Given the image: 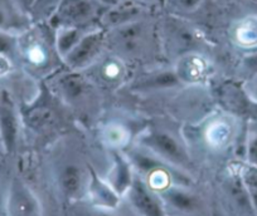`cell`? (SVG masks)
Returning a JSON list of instances; mask_svg holds the SVG:
<instances>
[{
	"mask_svg": "<svg viewBox=\"0 0 257 216\" xmlns=\"http://www.w3.org/2000/svg\"><path fill=\"white\" fill-rule=\"evenodd\" d=\"M168 216H204L206 201L189 185L173 184L158 191Z\"/></svg>",
	"mask_w": 257,
	"mask_h": 216,
	"instance_id": "obj_9",
	"label": "cell"
},
{
	"mask_svg": "<svg viewBox=\"0 0 257 216\" xmlns=\"http://www.w3.org/2000/svg\"><path fill=\"white\" fill-rule=\"evenodd\" d=\"M150 14H153L152 8H148L135 0H127L120 6L105 9L100 16L98 26L105 30H111L139 20Z\"/></svg>",
	"mask_w": 257,
	"mask_h": 216,
	"instance_id": "obj_18",
	"label": "cell"
},
{
	"mask_svg": "<svg viewBox=\"0 0 257 216\" xmlns=\"http://www.w3.org/2000/svg\"><path fill=\"white\" fill-rule=\"evenodd\" d=\"M126 86L132 92L139 94H149L183 87L173 67L150 68L128 80Z\"/></svg>",
	"mask_w": 257,
	"mask_h": 216,
	"instance_id": "obj_13",
	"label": "cell"
},
{
	"mask_svg": "<svg viewBox=\"0 0 257 216\" xmlns=\"http://www.w3.org/2000/svg\"><path fill=\"white\" fill-rule=\"evenodd\" d=\"M241 86L248 100L257 106V73L244 80Z\"/></svg>",
	"mask_w": 257,
	"mask_h": 216,
	"instance_id": "obj_32",
	"label": "cell"
},
{
	"mask_svg": "<svg viewBox=\"0 0 257 216\" xmlns=\"http://www.w3.org/2000/svg\"><path fill=\"white\" fill-rule=\"evenodd\" d=\"M137 172L132 161L122 150H111V168L106 175V181L120 196H125L134 182Z\"/></svg>",
	"mask_w": 257,
	"mask_h": 216,
	"instance_id": "obj_21",
	"label": "cell"
},
{
	"mask_svg": "<svg viewBox=\"0 0 257 216\" xmlns=\"http://www.w3.org/2000/svg\"><path fill=\"white\" fill-rule=\"evenodd\" d=\"M226 192L233 208L238 211L239 216H256L252 208L248 191L239 175L238 165L231 168L226 178Z\"/></svg>",
	"mask_w": 257,
	"mask_h": 216,
	"instance_id": "obj_23",
	"label": "cell"
},
{
	"mask_svg": "<svg viewBox=\"0 0 257 216\" xmlns=\"http://www.w3.org/2000/svg\"><path fill=\"white\" fill-rule=\"evenodd\" d=\"M107 50L106 30L101 26L91 29L85 34L80 43L62 60L63 67L71 70L85 72Z\"/></svg>",
	"mask_w": 257,
	"mask_h": 216,
	"instance_id": "obj_10",
	"label": "cell"
},
{
	"mask_svg": "<svg viewBox=\"0 0 257 216\" xmlns=\"http://www.w3.org/2000/svg\"><path fill=\"white\" fill-rule=\"evenodd\" d=\"M123 198H127L132 208L139 216H168L157 191L153 190L138 174Z\"/></svg>",
	"mask_w": 257,
	"mask_h": 216,
	"instance_id": "obj_16",
	"label": "cell"
},
{
	"mask_svg": "<svg viewBox=\"0 0 257 216\" xmlns=\"http://www.w3.org/2000/svg\"><path fill=\"white\" fill-rule=\"evenodd\" d=\"M18 52V66L26 67L31 74L49 77L62 63L54 46V30L46 20L34 22L19 34Z\"/></svg>",
	"mask_w": 257,
	"mask_h": 216,
	"instance_id": "obj_2",
	"label": "cell"
},
{
	"mask_svg": "<svg viewBox=\"0 0 257 216\" xmlns=\"http://www.w3.org/2000/svg\"><path fill=\"white\" fill-rule=\"evenodd\" d=\"M18 36L11 32L0 30V54H3L18 66Z\"/></svg>",
	"mask_w": 257,
	"mask_h": 216,
	"instance_id": "obj_29",
	"label": "cell"
},
{
	"mask_svg": "<svg viewBox=\"0 0 257 216\" xmlns=\"http://www.w3.org/2000/svg\"><path fill=\"white\" fill-rule=\"evenodd\" d=\"M47 88L58 102L72 108H83L95 98L98 88L91 82L85 72L71 70L64 67L51 74Z\"/></svg>",
	"mask_w": 257,
	"mask_h": 216,
	"instance_id": "obj_5",
	"label": "cell"
},
{
	"mask_svg": "<svg viewBox=\"0 0 257 216\" xmlns=\"http://www.w3.org/2000/svg\"><path fill=\"white\" fill-rule=\"evenodd\" d=\"M163 54L177 60L190 52H206L208 42L201 29L188 18L164 13L158 16Z\"/></svg>",
	"mask_w": 257,
	"mask_h": 216,
	"instance_id": "obj_3",
	"label": "cell"
},
{
	"mask_svg": "<svg viewBox=\"0 0 257 216\" xmlns=\"http://www.w3.org/2000/svg\"><path fill=\"white\" fill-rule=\"evenodd\" d=\"M17 3L19 4V6H21L23 10H26L27 13L31 16L32 10H33V8L36 6V4L38 3V0H16Z\"/></svg>",
	"mask_w": 257,
	"mask_h": 216,
	"instance_id": "obj_34",
	"label": "cell"
},
{
	"mask_svg": "<svg viewBox=\"0 0 257 216\" xmlns=\"http://www.w3.org/2000/svg\"><path fill=\"white\" fill-rule=\"evenodd\" d=\"M93 28H96V26H93ZM93 28H82V26H58V28H54V46H56V50L61 60H63L80 43L85 34Z\"/></svg>",
	"mask_w": 257,
	"mask_h": 216,
	"instance_id": "obj_24",
	"label": "cell"
},
{
	"mask_svg": "<svg viewBox=\"0 0 257 216\" xmlns=\"http://www.w3.org/2000/svg\"><path fill=\"white\" fill-rule=\"evenodd\" d=\"M125 2H127V0H97V3L102 6L103 10L108 8H112V6H120V4L125 3Z\"/></svg>",
	"mask_w": 257,
	"mask_h": 216,
	"instance_id": "obj_35",
	"label": "cell"
},
{
	"mask_svg": "<svg viewBox=\"0 0 257 216\" xmlns=\"http://www.w3.org/2000/svg\"><path fill=\"white\" fill-rule=\"evenodd\" d=\"M3 216H43L41 200L19 176L12 178L9 182Z\"/></svg>",
	"mask_w": 257,
	"mask_h": 216,
	"instance_id": "obj_12",
	"label": "cell"
},
{
	"mask_svg": "<svg viewBox=\"0 0 257 216\" xmlns=\"http://www.w3.org/2000/svg\"><path fill=\"white\" fill-rule=\"evenodd\" d=\"M88 180L87 171L76 161H64L57 168L56 182L59 192L70 202H77L85 196Z\"/></svg>",
	"mask_w": 257,
	"mask_h": 216,
	"instance_id": "obj_15",
	"label": "cell"
},
{
	"mask_svg": "<svg viewBox=\"0 0 257 216\" xmlns=\"http://www.w3.org/2000/svg\"><path fill=\"white\" fill-rule=\"evenodd\" d=\"M17 64L8 57L0 54V78H6L14 72Z\"/></svg>",
	"mask_w": 257,
	"mask_h": 216,
	"instance_id": "obj_33",
	"label": "cell"
},
{
	"mask_svg": "<svg viewBox=\"0 0 257 216\" xmlns=\"http://www.w3.org/2000/svg\"><path fill=\"white\" fill-rule=\"evenodd\" d=\"M101 137L103 142L111 147V150H122L130 142L132 131L122 122L111 121L102 127Z\"/></svg>",
	"mask_w": 257,
	"mask_h": 216,
	"instance_id": "obj_25",
	"label": "cell"
},
{
	"mask_svg": "<svg viewBox=\"0 0 257 216\" xmlns=\"http://www.w3.org/2000/svg\"><path fill=\"white\" fill-rule=\"evenodd\" d=\"M22 120H23V126L26 124L33 132L41 134L53 127L54 122L58 120V116L53 106L46 97H43V92H41V94L37 96L32 102L26 106V108L22 110Z\"/></svg>",
	"mask_w": 257,
	"mask_h": 216,
	"instance_id": "obj_19",
	"label": "cell"
},
{
	"mask_svg": "<svg viewBox=\"0 0 257 216\" xmlns=\"http://www.w3.org/2000/svg\"><path fill=\"white\" fill-rule=\"evenodd\" d=\"M242 162L257 168V117H252L246 121Z\"/></svg>",
	"mask_w": 257,
	"mask_h": 216,
	"instance_id": "obj_26",
	"label": "cell"
},
{
	"mask_svg": "<svg viewBox=\"0 0 257 216\" xmlns=\"http://www.w3.org/2000/svg\"><path fill=\"white\" fill-rule=\"evenodd\" d=\"M137 146L184 172H189L193 168L192 157L187 146L169 130L148 127L138 136Z\"/></svg>",
	"mask_w": 257,
	"mask_h": 216,
	"instance_id": "obj_4",
	"label": "cell"
},
{
	"mask_svg": "<svg viewBox=\"0 0 257 216\" xmlns=\"http://www.w3.org/2000/svg\"><path fill=\"white\" fill-rule=\"evenodd\" d=\"M239 70L243 76V80H247L251 76L257 73V52L252 53L242 54L241 60H239Z\"/></svg>",
	"mask_w": 257,
	"mask_h": 216,
	"instance_id": "obj_31",
	"label": "cell"
},
{
	"mask_svg": "<svg viewBox=\"0 0 257 216\" xmlns=\"http://www.w3.org/2000/svg\"><path fill=\"white\" fill-rule=\"evenodd\" d=\"M231 46L242 54L257 52V13H246L229 23L227 30Z\"/></svg>",
	"mask_w": 257,
	"mask_h": 216,
	"instance_id": "obj_17",
	"label": "cell"
},
{
	"mask_svg": "<svg viewBox=\"0 0 257 216\" xmlns=\"http://www.w3.org/2000/svg\"><path fill=\"white\" fill-rule=\"evenodd\" d=\"M85 196L87 198V204L106 210H117L122 200V196L118 195L112 186L106 181V178H101L91 166L88 168V180Z\"/></svg>",
	"mask_w": 257,
	"mask_h": 216,
	"instance_id": "obj_20",
	"label": "cell"
},
{
	"mask_svg": "<svg viewBox=\"0 0 257 216\" xmlns=\"http://www.w3.org/2000/svg\"><path fill=\"white\" fill-rule=\"evenodd\" d=\"M173 68L183 86H199L211 77L213 64L206 52H190L178 57Z\"/></svg>",
	"mask_w": 257,
	"mask_h": 216,
	"instance_id": "obj_14",
	"label": "cell"
},
{
	"mask_svg": "<svg viewBox=\"0 0 257 216\" xmlns=\"http://www.w3.org/2000/svg\"><path fill=\"white\" fill-rule=\"evenodd\" d=\"M33 23L32 16L16 0H0V30L21 34Z\"/></svg>",
	"mask_w": 257,
	"mask_h": 216,
	"instance_id": "obj_22",
	"label": "cell"
},
{
	"mask_svg": "<svg viewBox=\"0 0 257 216\" xmlns=\"http://www.w3.org/2000/svg\"><path fill=\"white\" fill-rule=\"evenodd\" d=\"M103 8L97 0H58L53 10L46 19L52 28L58 26H100Z\"/></svg>",
	"mask_w": 257,
	"mask_h": 216,
	"instance_id": "obj_6",
	"label": "cell"
},
{
	"mask_svg": "<svg viewBox=\"0 0 257 216\" xmlns=\"http://www.w3.org/2000/svg\"><path fill=\"white\" fill-rule=\"evenodd\" d=\"M241 117L229 112L213 114L204 121L201 128V136L208 148L213 151H223L228 147L236 146L244 128Z\"/></svg>",
	"mask_w": 257,
	"mask_h": 216,
	"instance_id": "obj_7",
	"label": "cell"
},
{
	"mask_svg": "<svg viewBox=\"0 0 257 216\" xmlns=\"http://www.w3.org/2000/svg\"><path fill=\"white\" fill-rule=\"evenodd\" d=\"M85 73L98 90H117L128 82V64L108 50Z\"/></svg>",
	"mask_w": 257,
	"mask_h": 216,
	"instance_id": "obj_11",
	"label": "cell"
},
{
	"mask_svg": "<svg viewBox=\"0 0 257 216\" xmlns=\"http://www.w3.org/2000/svg\"><path fill=\"white\" fill-rule=\"evenodd\" d=\"M135 2H138V3L148 6V8H153V6H157V4L162 3V0H135Z\"/></svg>",
	"mask_w": 257,
	"mask_h": 216,
	"instance_id": "obj_36",
	"label": "cell"
},
{
	"mask_svg": "<svg viewBox=\"0 0 257 216\" xmlns=\"http://www.w3.org/2000/svg\"><path fill=\"white\" fill-rule=\"evenodd\" d=\"M206 0H162L164 13L188 18L203 8Z\"/></svg>",
	"mask_w": 257,
	"mask_h": 216,
	"instance_id": "obj_27",
	"label": "cell"
},
{
	"mask_svg": "<svg viewBox=\"0 0 257 216\" xmlns=\"http://www.w3.org/2000/svg\"><path fill=\"white\" fill-rule=\"evenodd\" d=\"M107 50L120 60L143 63L163 54L158 16H144L126 26L106 30Z\"/></svg>",
	"mask_w": 257,
	"mask_h": 216,
	"instance_id": "obj_1",
	"label": "cell"
},
{
	"mask_svg": "<svg viewBox=\"0 0 257 216\" xmlns=\"http://www.w3.org/2000/svg\"><path fill=\"white\" fill-rule=\"evenodd\" d=\"M116 210H106V208H96L90 204L76 202L71 208L70 216H121L115 212Z\"/></svg>",
	"mask_w": 257,
	"mask_h": 216,
	"instance_id": "obj_30",
	"label": "cell"
},
{
	"mask_svg": "<svg viewBox=\"0 0 257 216\" xmlns=\"http://www.w3.org/2000/svg\"><path fill=\"white\" fill-rule=\"evenodd\" d=\"M23 120L22 110L13 90L0 87V144L7 154L18 150Z\"/></svg>",
	"mask_w": 257,
	"mask_h": 216,
	"instance_id": "obj_8",
	"label": "cell"
},
{
	"mask_svg": "<svg viewBox=\"0 0 257 216\" xmlns=\"http://www.w3.org/2000/svg\"><path fill=\"white\" fill-rule=\"evenodd\" d=\"M238 170L242 181H243L244 186H246L247 191H248L254 215L257 216V168L256 166L248 165L246 162H239Z\"/></svg>",
	"mask_w": 257,
	"mask_h": 216,
	"instance_id": "obj_28",
	"label": "cell"
}]
</instances>
